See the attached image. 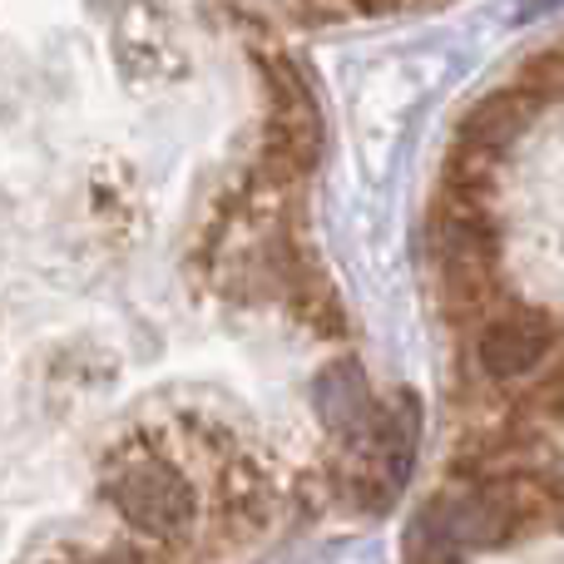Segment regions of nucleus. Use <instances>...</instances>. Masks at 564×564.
<instances>
[{
  "label": "nucleus",
  "instance_id": "7ed1b4c3",
  "mask_svg": "<svg viewBox=\"0 0 564 564\" xmlns=\"http://www.w3.org/2000/svg\"><path fill=\"white\" fill-rule=\"evenodd\" d=\"M312 406H317L322 426L332 431L337 446H357V441L371 431V421H377L381 401L371 397V387H367L357 361H332V367L312 381Z\"/></svg>",
  "mask_w": 564,
  "mask_h": 564
},
{
  "label": "nucleus",
  "instance_id": "20e7f679",
  "mask_svg": "<svg viewBox=\"0 0 564 564\" xmlns=\"http://www.w3.org/2000/svg\"><path fill=\"white\" fill-rule=\"evenodd\" d=\"M530 119H535V105L506 85V89H496V95H486L466 115V124H460V149H476V154H486V159H500L530 129Z\"/></svg>",
  "mask_w": 564,
  "mask_h": 564
},
{
  "label": "nucleus",
  "instance_id": "f03ea898",
  "mask_svg": "<svg viewBox=\"0 0 564 564\" xmlns=\"http://www.w3.org/2000/svg\"><path fill=\"white\" fill-rule=\"evenodd\" d=\"M560 347V322L545 307H525V302H506L496 317L476 327V367L496 387H525Z\"/></svg>",
  "mask_w": 564,
  "mask_h": 564
},
{
  "label": "nucleus",
  "instance_id": "39448f33",
  "mask_svg": "<svg viewBox=\"0 0 564 564\" xmlns=\"http://www.w3.org/2000/svg\"><path fill=\"white\" fill-rule=\"evenodd\" d=\"M510 89L525 95L535 109L545 105V99H564V45H550V50H540V55L520 59Z\"/></svg>",
  "mask_w": 564,
  "mask_h": 564
},
{
  "label": "nucleus",
  "instance_id": "423d86ee",
  "mask_svg": "<svg viewBox=\"0 0 564 564\" xmlns=\"http://www.w3.org/2000/svg\"><path fill=\"white\" fill-rule=\"evenodd\" d=\"M79 564H159V560L149 555V550H139V545H109V550H99V555H89Z\"/></svg>",
  "mask_w": 564,
  "mask_h": 564
},
{
  "label": "nucleus",
  "instance_id": "f257e3e1",
  "mask_svg": "<svg viewBox=\"0 0 564 564\" xmlns=\"http://www.w3.org/2000/svg\"><path fill=\"white\" fill-rule=\"evenodd\" d=\"M99 496L149 545H184L204 525L198 486L174 460L164 426H134L115 441L99 476Z\"/></svg>",
  "mask_w": 564,
  "mask_h": 564
}]
</instances>
